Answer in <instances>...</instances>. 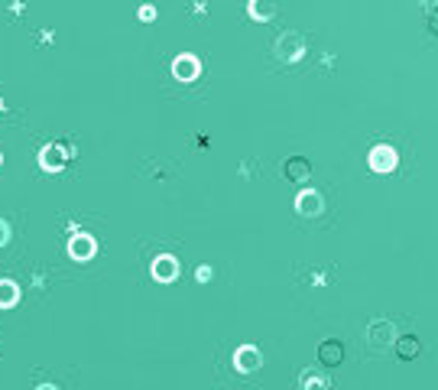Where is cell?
Returning <instances> with one entry per match:
<instances>
[{
	"label": "cell",
	"instance_id": "obj_8",
	"mask_svg": "<svg viewBox=\"0 0 438 390\" xmlns=\"http://www.w3.org/2000/svg\"><path fill=\"white\" fill-rule=\"evenodd\" d=\"M39 166L46 172H62L66 170V150H62L59 143H46V147L39 150Z\"/></svg>",
	"mask_w": 438,
	"mask_h": 390
},
{
	"label": "cell",
	"instance_id": "obj_15",
	"mask_svg": "<svg viewBox=\"0 0 438 390\" xmlns=\"http://www.w3.org/2000/svg\"><path fill=\"white\" fill-rule=\"evenodd\" d=\"M400 354H402V358H416V354H419V342H416V338H402V342H400Z\"/></svg>",
	"mask_w": 438,
	"mask_h": 390
},
{
	"label": "cell",
	"instance_id": "obj_6",
	"mask_svg": "<svg viewBox=\"0 0 438 390\" xmlns=\"http://www.w3.org/2000/svg\"><path fill=\"white\" fill-rule=\"evenodd\" d=\"M172 75H176L179 82H195V78L202 75V62H198V56H192V52L176 56V62H172Z\"/></svg>",
	"mask_w": 438,
	"mask_h": 390
},
{
	"label": "cell",
	"instance_id": "obj_16",
	"mask_svg": "<svg viewBox=\"0 0 438 390\" xmlns=\"http://www.w3.org/2000/svg\"><path fill=\"white\" fill-rule=\"evenodd\" d=\"M137 17H140L143 23H149V20H156V7H153V3H143V7L137 10Z\"/></svg>",
	"mask_w": 438,
	"mask_h": 390
},
{
	"label": "cell",
	"instance_id": "obj_2",
	"mask_svg": "<svg viewBox=\"0 0 438 390\" xmlns=\"http://www.w3.org/2000/svg\"><path fill=\"white\" fill-rule=\"evenodd\" d=\"M276 56L282 62H299V59L305 56V39L299 36V33H282L280 43H276Z\"/></svg>",
	"mask_w": 438,
	"mask_h": 390
},
{
	"label": "cell",
	"instance_id": "obj_10",
	"mask_svg": "<svg viewBox=\"0 0 438 390\" xmlns=\"http://www.w3.org/2000/svg\"><path fill=\"white\" fill-rule=\"evenodd\" d=\"M20 303V286L13 280H0V309H13Z\"/></svg>",
	"mask_w": 438,
	"mask_h": 390
},
{
	"label": "cell",
	"instance_id": "obj_5",
	"mask_svg": "<svg viewBox=\"0 0 438 390\" xmlns=\"http://www.w3.org/2000/svg\"><path fill=\"white\" fill-rule=\"evenodd\" d=\"M260 364H263V354L257 345H241L237 352H234V368L241 374H253V371H260Z\"/></svg>",
	"mask_w": 438,
	"mask_h": 390
},
{
	"label": "cell",
	"instance_id": "obj_12",
	"mask_svg": "<svg viewBox=\"0 0 438 390\" xmlns=\"http://www.w3.org/2000/svg\"><path fill=\"white\" fill-rule=\"evenodd\" d=\"M322 361H325V364H338V361H341V345H338V342H325V345H322Z\"/></svg>",
	"mask_w": 438,
	"mask_h": 390
},
{
	"label": "cell",
	"instance_id": "obj_17",
	"mask_svg": "<svg viewBox=\"0 0 438 390\" xmlns=\"http://www.w3.org/2000/svg\"><path fill=\"white\" fill-rule=\"evenodd\" d=\"M198 283H208V280H211V267H198Z\"/></svg>",
	"mask_w": 438,
	"mask_h": 390
},
{
	"label": "cell",
	"instance_id": "obj_4",
	"mask_svg": "<svg viewBox=\"0 0 438 390\" xmlns=\"http://www.w3.org/2000/svg\"><path fill=\"white\" fill-rule=\"evenodd\" d=\"M367 163H370L373 172H393L396 170V163H400V156H396V150L393 147H386V143H377L370 150V156H367Z\"/></svg>",
	"mask_w": 438,
	"mask_h": 390
},
{
	"label": "cell",
	"instance_id": "obj_9",
	"mask_svg": "<svg viewBox=\"0 0 438 390\" xmlns=\"http://www.w3.org/2000/svg\"><path fill=\"white\" fill-rule=\"evenodd\" d=\"M94 250H98V241H94L91 234H72V238H68V254H72V260H91Z\"/></svg>",
	"mask_w": 438,
	"mask_h": 390
},
{
	"label": "cell",
	"instance_id": "obj_13",
	"mask_svg": "<svg viewBox=\"0 0 438 390\" xmlns=\"http://www.w3.org/2000/svg\"><path fill=\"white\" fill-rule=\"evenodd\" d=\"M302 387H331V381H325L322 374H315V371H302Z\"/></svg>",
	"mask_w": 438,
	"mask_h": 390
},
{
	"label": "cell",
	"instance_id": "obj_1",
	"mask_svg": "<svg viewBox=\"0 0 438 390\" xmlns=\"http://www.w3.org/2000/svg\"><path fill=\"white\" fill-rule=\"evenodd\" d=\"M396 338V325L386 322V319H373L370 329H367V342H370L373 352H386Z\"/></svg>",
	"mask_w": 438,
	"mask_h": 390
},
{
	"label": "cell",
	"instance_id": "obj_11",
	"mask_svg": "<svg viewBox=\"0 0 438 390\" xmlns=\"http://www.w3.org/2000/svg\"><path fill=\"white\" fill-rule=\"evenodd\" d=\"M250 17L253 20H273L276 17V0H250Z\"/></svg>",
	"mask_w": 438,
	"mask_h": 390
},
{
	"label": "cell",
	"instance_id": "obj_19",
	"mask_svg": "<svg viewBox=\"0 0 438 390\" xmlns=\"http://www.w3.org/2000/svg\"><path fill=\"white\" fill-rule=\"evenodd\" d=\"M422 7H438V0H419Z\"/></svg>",
	"mask_w": 438,
	"mask_h": 390
},
{
	"label": "cell",
	"instance_id": "obj_14",
	"mask_svg": "<svg viewBox=\"0 0 438 390\" xmlns=\"http://www.w3.org/2000/svg\"><path fill=\"white\" fill-rule=\"evenodd\" d=\"M289 176H292V179H305V176H308V163L305 160H289Z\"/></svg>",
	"mask_w": 438,
	"mask_h": 390
},
{
	"label": "cell",
	"instance_id": "obj_18",
	"mask_svg": "<svg viewBox=\"0 0 438 390\" xmlns=\"http://www.w3.org/2000/svg\"><path fill=\"white\" fill-rule=\"evenodd\" d=\"M7 241H10V225L7 221H0V248H3Z\"/></svg>",
	"mask_w": 438,
	"mask_h": 390
},
{
	"label": "cell",
	"instance_id": "obj_20",
	"mask_svg": "<svg viewBox=\"0 0 438 390\" xmlns=\"http://www.w3.org/2000/svg\"><path fill=\"white\" fill-rule=\"evenodd\" d=\"M0 163H3V153H0Z\"/></svg>",
	"mask_w": 438,
	"mask_h": 390
},
{
	"label": "cell",
	"instance_id": "obj_3",
	"mask_svg": "<svg viewBox=\"0 0 438 390\" xmlns=\"http://www.w3.org/2000/svg\"><path fill=\"white\" fill-rule=\"evenodd\" d=\"M296 211L305 215V218H318V215L325 211V195L315 189H302L296 195Z\"/></svg>",
	"mask_w": 438,
	"mask_h": 390
},
{
	"label": "cell",
	"instance_id": "obj_7",
	"mask_svg": "<svg viewBox=\"0 0 438 390\" xmlns=\"http://www.w3.org/2000/svg\"><path fill=\"white\" fill-rule=\"evenodd\" d=\"M149 273H153V280H159V283H172L179 276V260L172 257V254H159V257L153 260V267H149Z\"/></svg>",
	"mask_w": 438,
	"mask_h": 390
}]
</instances>
